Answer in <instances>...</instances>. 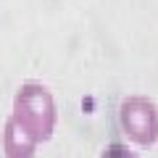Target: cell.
<instances>
[{
  "label": "cell",
  "instance_id": "obj_2",
  "mask_svg": "<svg viewBox=\"0 0 158 158\" xmlns=\"http://www.w3.org/2000/svg\"><path fill=\"white\" fill-rule=\"evenodd\" d=\"M118 127L137 148H153L158 142V106L148 95H127L118 103Z\"/></svg>",
  "mask_w": 158,
  "mask_h": 158
},
{
  "label": "cell",
  "instance_id": "obj_4",
  "mask_svg": "<svg viewBox=\"0 0 158 158\" xmlns=\"http://www.w3.org/2000/svg\"><path fill=\"white\" fill-rule=\"evenodd\" d=\"M98 158H142L140 153H135V150H129L127 145H121V142H111V145H106L100 150V156Z\"/></svg>",
  "mask_w": 158,
  "mask_h": 158
},
{
  "label": "cell",
  "instance_id": "obj_1",
  "mask_svg": "<svg viewBox=\"0 0 158 158\" xmlns=\"http://www.w3.org/2000/svg\"><path fill=\"white\" fill-rule=\"evenodd\" d=\"M8 118L24 135L32 137L37 145L50 142L58 127V103H56L53 90L42 82H37V79L21 82L13 92Z\"/></svg>",
  "mask_w": 158,
  "mask_h": 158
},
{
  "label": "cell",
  "instance_id": "obj_3",
  "mask_svg": "<svg viewBox=\"0 0 158 158\" xmlns=\"http://www.w3.org/2000/svg\"><path fill=\"white\" fill-rule=\"evenodd\" d=\"M37 148V142L24 135L11 118L3 121V158H34Z\"/></svg>",
  "mask_w": 158,
  "mask_h": 158
}]
</instances>
